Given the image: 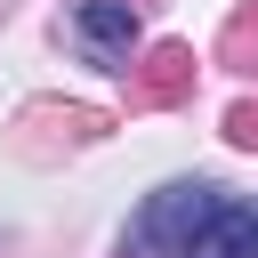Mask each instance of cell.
<instances>
[{
  "instance_id": "6",
  "label": "cell",
  "mask_w": 258,
  "mask_h": 258,
  "mask_svg": "<svg viewBox=\"0 0 258 258\" xmlns=\"http://www.w3.org/2000/svg\"><path fill=\"white\" fill-rule=\"evenodd\" d=\"M129 8H137V0H129Z\"/></svg>"
},
{
  "instance_id": "1",
  "label": "cell",
  "mask_w": 258,
  "mask_h": 258,
  "mask_svg": "<svg viewBox=\"0 0 258 258\" xmlns=\"http://www.w3.org/2000/svg\"><path fill=\"white\" fill-rule=\"evenodd\" d=\"M210 210H218V185L210 177H177V185L145 194V210L121 234V258H185V242H194V226Z\"/></svg>"
},
{
  "instance_id": "2",
  "label": "cell",
  "mask_w": 258,
  "mask_h": 258,
  "mask_svg": "<svg viewBox=\"0 0 258 258\" xmlns=\"http://www.w3.org/2000/svg\"><path fill=\"white\" fill-rule=\"evenodd\" d=\"M73 40L89 48V64L121 73L129 48H137V8H129V0H81V8H73Z\"/></svg>"
},
{
  "instance_id": "5",
  "label": "cell",
  "mask_w": 258,
  "mask_h": 258,
  "mask_svg": "<svg viewBox=\"0 0 258 258\" xmlns=\"http://www.w3.org/2000/svg\"><path fill=\"white\" fill-rule=\"evenodd\" d=\"M226 137H234V145H250V153H258V105H234V113H226Z\"/></svg>"
},
{
  "instance_id": "3",
  "label": "cell",
  "mask_w": 258,
  "mask_h": 258,
  "mask_svg": "<svg viewBox=\"0 0 258 258\" xmlns=\"http://www.w3.org/2000/svg\"><path fill=\"white\" fill-rule=\"evenodd\" d=\"M185 258H258V202H234V194H218V210L194 226Z\"/></svg>"
},
{
  "instance_id": "4",
  "label": "cell",
  "mask_w": 258,
  "mask_h": 258,
  "mask_svg": "<svg viewBox=\"0 0 258 258\" xmlns=\"http://www.w3.org/2000/svg\"><path fill=\"white\" fill-rule=\"evenodd\" d=\"M185 81H194V48H185V40H161V48L145 56V73H137L129 97H137V105H169Z\"/></svg>"
}]
</instances>
